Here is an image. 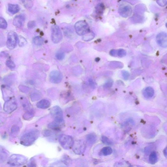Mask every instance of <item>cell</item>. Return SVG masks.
I'll list each match as a JSON object with an SVG mask.
<instances>
[{"label": "cell", "mask_w": 167, "mask_h": 167, "mask_svg": "<svg viewBox=\"0 0 167 167\" xmlns=\"http://www.w3.org/2000/svg\"><path fill=\"white\" fill-rule=\"evenodd\" d=\"M40 132L38 130L31 131L23 136L21 138V144L25 146H31L38 139Z\"/></svg>", "instance_id": "1"}, {"label": "cell", "mask_w": 167, "mask_h": 167, "mask_svg": "<svg viewBox=\"0 0 167 167\" xmlns=\"http://www.w3.org/2000/svg\"><path fill=\"white\" fill-rule=\"evenodd\" d=\"M27 160L26 158L22 155L14 154L9 157L8 163L12 166H20L25 164Z\"/></svg>", "instance_id": "2"}, {"label": "cell", "mask_w": 167, "mask_h": 167, "mask_svg": "<svg viewBox=\"0 0 167 167\" xmlns=\"http://www.w3.org/2000/svg\"><path fill=\"white\" fill-rule=\"evenodd\" d=\"M77 33L80 36H83L90 31L89 27L87 23L84 21H80L75 25Z\"/></svg>", "instance_id": "3"}, {"label": "cell", "mask_w": 167, "mask_h": 167, "mask_svg": "<svg viewBox=\"0 0 167 167\" xmlns=\"http://www.w3.org/2000/svg\"><path fill=\"white\" fill-rule=\"evenodd\" d=\"M59 142L61 146L66 149L72 147L74 143L71 136L65 135H62L60 136Z\"/></svg>", "instance_id": "4"}, {"label": "cell", "mask_w": 167, "mask_h": 167, "mask_svg": "<svg viewBox=\"0 0 167 167\" xmlns=\"http://www.w3.org/2000/svg\"><path fill=\"white\" fill-rule=\"evenodd\" d=\"M52 116L55 121L62 123L63 122V113L61 109L58 106L53 107L51 110Z\"/></svg>", "instance_id": "5"}, {"label": "cell", "mask_w": 167, "mask_h": 167, "mask_svg": "<svg viewBox=\"0 0 167 167\" xmlns=\"http://www.w3.org/2000/svg\"><path fill=\"white\" fill-rule=\"evenodd\" d=\"M18 36L16 33L14 31H10L8 34L6 45L10 49H14L16 45Z\"/></svg>", "instance_id": "6"}, {"label": "cell", "mask_w": 167, "mask_h": 167, "mask_svg": "<svg viewBox=\"0 0 167 167\" xmlns=\"http://www.w3.org/2000/svg\"><path fill=\"white\" fill-rule=\"evenodd\" d=\"M62 38V33L59 26L54 25L51 27V39L55 44L59 43Z\"/></svg>", "instance_id": "7"}, {"label": "cell", "mask_w": 167, "mask_h": 167, "mask_svg": "<svg viewBox=\"0 0 167 167\" xmlns=\"http://www.w3.org/2000/svg\"><path fill=\"white\" fill-rule=\"evenodd\" d=\"M72 147L73 151L75 153L80 155L83 154L85 151L86 145L84 141L79 140L74 142Z\"/></svg>", "instance_id": "8"}, {"label": "cell", "mask_w": 167, "mask_h": 167, "mask_svg": "<svg viewBox=\"0 0 167 167\" xmlns=\"http://www.w3.org/2000/svg\"><path fill=\"white\" fill-rule=\"evenodd\" d=\"M17 108V104L16 101L13 98L10 99L6 102L4 106V111L8 113L13 112Z\"/></svg>", "instance_id": "9"}, {"label": "cell", "mask_w": 167, "mask_h": 167, "mask_svg": "<svg viewBox=\"0 0 167 167\" xmlns=\"http://www.w3.org/2000/svg\"><path fill=\"white\" fill-rule=\"evenodd\" d=\"M49 78L50 81L55 84L60 83L63 78L61 73L57 71H54L52 72L50 74Z\"/></svg>", "instance_id": "10"}, {"label": "cell", "mask_w": 167, "mask_h": 167, "mask_svg": "<svg viewBox=\"0 0 167 167\" xmlns=\"http://www.w3.org/2000/svg\"><path fill=\"white\" fill-rule=\"evenodd\" d=\"M157 42L161 47L166 48L167 46V35L165 32H161L157 37Z\"/></svg>", "instance_id": "11"}, {"label": "cell", "mask_w": 167, "mask_h": 167, "mask_svg": "<svg viewBox=\"0 0 167 167\" xmlns=\"http://www.w3.org/2000/svg\"><path fill=\"white\" fill-rule=\"evenodd\" d=\"M25 18L22 15L16 16L13 21V24L15 27H20L23 25L25 22Z\"/></svg>", "instance_id": "12"}, {"label": "cell", "mask_w": 167, "mask_h": 167, "mask_svg": "<svg viewBox=\"0 0 167 167\" xmlns=\"http://www.w3.org/2000/svg\"><path fill=\"white\" fill-rule=\"evenodd\" d=\"M9 156V153L6 148L0 146V164L5 162Z\"/></svg>", "instance_id": "13"}, {"label": "cell", "mask_w": 167, "mask_h": 167, "mask_svg": "<svg viewBox=\"0 0 167 167\" xmlns=\"http://www.w3.org/2000/svg\"><path fill=\"white\" fill-rule=\"evenodd\" d=\"M154 91L153 89L151 87L145 88L143 91V95L146 98L150 99L152 98L154 95Z\"/></svg>", "instance_id": "14"}, {"label": "cell", "mask_w": 167, "mask_h": 167, "mask_svg": "<svg viewBox=\"0 0 167 167\" xmlns=\"http://www.w3.org/2000/svg\"><path fill=\"white\" fill-rule=\"evenodd\" d=\"M20 10V8L18 4H9L8 5V10L10 13L13 14L18 13Z\"/></svg>", "instance_id": "15"}, {"label": "cell", "mask_w": 167, "mask_h": 167, "mask_svg": "<svg viewBox=\"0 0 167 167\" xmlns=\"http://www.w3.org/2000/svg\"><path fill=\"white\" fill-rule=\"evenodd\" d=\"M51 105L50 102L48 100L43 99L39 102L37 104V107L41 109H47Z\"/></svg>", "instance_id": "16"}, {"label": "cell", "mask_w": 167, "mask_h": 167, "mask_svg": "<svg viewBox=\"0 0 167 167\" xmlns=\"http://www.w3.org/2000/svg\"><path fill=\"white\" fill-rule=\"evenodd\" d=\"M96 140L97 136L94 133L90 134L86 136V141L89 145L93 144L96 142Z\"/></svg>", "instance_id": "17"}, {"label": "cell", "mask_w": 167, "mask_h": 167, "mask_svg": "<svg viewBox=\"0 0 167 167\" xmlns=\"http://www.w3.org/2000/svg\"><path fill=\"white\" fill-rule=\"evenodd\" d=\"M158 160L157 154L155 151H153L150 154L149 160L150 163L152 165L156 164Z\"/></svg>", "instance_id": "18"}, {"label": "cell", "mask_w": 167, "mask_h": 167, "mask_svg": "<svg viewBox=\"0 0 167 167\" xmlns=\"http://www.w3.org/2000/svg\"><path fill=\"white\" fill-rule=\"evenodd\" d=\"M112 152V149L111 147H106L102 149L100 154L102 156H107L111 155Z\"/></svg>", "instance_id": "19"}, {"label": "cell", "mask_w": 167, "mask_h": 167, "mask_svg": "<svg viewBox=\"0 0 167 167\" xmlns=\"http://www.w3.org/2000/svg\"><path fill=\"white\" fill-rule=\"evenodd\" d=\"M130 164L125 161H120L115 163L114 167H131Z\"/></svg>", "instance_id": "20"}, {"label": "cell", "mask_w": 167, "mask_h": 167, "mask_svg": "<svg viewBox=\"0 0 167 167\" xmlns=\"http://www.w3.org/2000/svg\"><path fill=\"white\" fill-rule=\"evenodd\" d=\"M61 123L54 122L49 123L48 127L51 129L59 130L61 129Z\"/></svg>", "instance_id": "21"}, {"label": "cell", "mask_w": 167, "mask_h": 167, "mask_svg": "<svg viewBox=\"0 0 167 167\" xmlns=\"http://www.w3.org/2000/svg\"><path fill=\"white\" fill-rule=\"evenodd\" d=\"M94 37V35L93 32L90 31L83 35L82 39L85 41H89L93 39Z\"/></svg>", "instance_id": "22"}, {"label": "cell", "mask_w": 167, "mask_h": 167, "mask_svg": "<svg viewBox=\"0 0 167 167\" xmlns=\"http://www.w3.org/2000/svg\"><path fill=\"white\" fill-rule=\"evenodd\" d=\"M33 41L34 44L38 46L41 45L44 43L43 39L40 36H36L34 38Z\"/></svg>", "instance_id": "23"}, {"label": "cell", "mask_w": 167, "mask_h": 167, "mask_svg": "<svg viewBox=\"0 0 167 167\" xmlns=\"http://www.w3.org/2000/svg\"><path fill=\"white\" fill-rule=\"evenodd\" d=\"M132 11L131 8L128 6H124L123 9H122L120 11H121V13L123 16H128L129 14H131Z\"/></svg>", "instance_id": "24"}, {"label": "cell", "mask_w": 167, "mask_h": 167, "mask_svg": "<svg viewBox=\"0 0 167 167\" xmlns=\"http://www.w3.org/2000/svg\"><path fill=\"white\" fill-rule=\"evenodd\" d=\"M7 26V23L6 20L2 17H0V28L5 29Z\"/></svg>", "instance_id": "25"}, {"label": "cell", "mask_w": 167, "mask_h": 167, "mask_svg": "<svg viewBox=\"0 0 167 167\" xmlns=\"http://www.w3.org/2000/svg\"><path fill=\"white\" fill-rule=\"evenodd\" d=\"M6 65L10 69H14L16 67L15 63L11 60H8L6 62Z\"/></svg>", "instance_id": "26"}, {"label": "cell", "mask_w": 167, "mask_h": 167, "mask_svg": "<svg viewBox=\"0 0 167 167\" xmlns=\"http://www.w3.org/2000/svg\"><path fill=\"white\" fill-rule=\"evenodd\" d=\"M101 140L102 143L105 145H109L112 144V143L111 141L105 136H102Z\"/></svg>", "instance_id": "27"}, {"label": "cell", "mask_w": 167, "mask_h": 167, "mask_svg": "<svg viewBox=\"0 0 167 167\" xmlns=\"http://www.w3.org/2000/svg\"><path fill=\"white\" fill-rule=\"evenodd\" d=\"M25 7L27 8H30L33 6V2L31 1H23Z\"/></svg>", "instance_id": "28"}, {"label": "cell", "mask_w": 167, "mask_h": 167, "mask_svg": "<svg viewBox=\"0 0 167 167\" xmlns=\"http://www.w3.org/2000/svg\"><path fill=\"white\" fill-rule=\"evenodd\" d=\"M18 39L19 45L20 47H22L26 44V40L23 37L20 36L19 38L18 37Z\"/></svg>", "instance_id": "29"}, {"label": "cell", "mask_w": 167, "mask_h": 167, "mask_svg": "<svg viewBox=\"0 0 167 167\" xmlns=\"http://www.w3.org/2000/svg\"><path fill=\"white\" fill-rule=\"evenodd\" d=\"M40 95L34 93L31 95V99L33 101H35L38 100L40 98Z\"/></svg>", "instance_id": "30"}, {"label": "cell", "mask_w": 167, "mask_h": 167, "mask_svg": "<svg viewBox=\"0 0 167 167\" xmlns=\"http://www.w3.org/2000/svg\"><path fill=\"white\" fill-rule=\"evenodd\" d=\"M28 167H37V164L35 159H31L28 164Z\"/></svg>", "instance_id": "31"}, {"label": "cell", "mask_w": 167, "mask_h": 167, "mask_svg": "<svg viewBox=\"0 0 167 167\" xmlns=\"http://www.w3.org/2000/svg\"><path fill=\"white\" fill-rule=\"evenodd\" d=\"M65 55L64 53L62 52H58L56 54V57L57 60H62L64 58Z\"/></svg>", "instance_id": "32"}, {"label": "cell", "mask_w": 167, "mask_h": 167, "mask_svg": "<svg viewBox=\"0 0 167 167\" xmlns=\"http://www.w3.org/2000/svg\"><path fill=\"white\" fill-rule=\"evenodd\" d=\"M36 26V23L33 21L29 22L27 24V27L29 28H33Z\"/></svg>", "instance_id": "33"}, {"label": "cell", "mask_w": 167, "mask_h": 167, "mask_svg": "<svg viewBox=\"0 0 167 167\" xmlns=\"http://www.w3.org/2000/svg\"><path fill=\"white\" fill-rule=\"evenodd\" d=\"M19 130V129L18 127H17L16 126L14 127L12 130H11V133L13 134L16 135L18 133Z\"/></svg>", "instance_id": "34"}, {"label": "cell", "mask_w": 167, "mask_h": 167, "mask_svg": "<svg viewBox=\"0 0 167 167\" xmlns=\"http://www.w3.org/2000/svg\"><path fill=\"white\" fill-rule=\"evenodd\" d=\"M113 84L112 81H109L104 86L106 88H110L112 86Z\"/></svg>", "instance_id": "35"}, {"label": "cell", "mask_w": 167, "mask_h": 167, "mask_svg": "<svg viewBox=\"0 0 167 167\" xmlns=\"http://www.w3.org/2000/svg\"><path fill=\"white\" fill-rule=\"evenodd\" d=\"M123 76L125 79L127 80L129 77V74L127 72L124 71L123 73Z\"/></svg>", "instance_id": "36"}, {"label": "cell", "mask_w": 167, "mask_h": 167, "mask_svg": "<svg viewBox=\"0 0 167 167\" xmlns=\"http://www.w3.org/2000/svg\"><path fill=\"white\" fill-rule=\"evenodd\" d=\"M51 134V132L49 130H45L44 132V135L45 136H49Z\"/></svg>", "instance_id": "37"}, {"label": "cell", "mask_w": 167, "mask_h": 167, "mask_svg": "<svg viewBox=\"0 0 167 167\" xmlns=\"http://www.w3.org/2000/svg\"><path fill=\"white\" fill-rule=\"evenodd\" d=\"M89 83L90 85L92 87L94 88L95 87V85L94 82L93 81V80L92 79H90Z\"/></svg>", "instance_id": "38"}, {"label": "cell", "mask_w": 167, "mask_h": 167, "mask_svg": "<svg viewBox=\"0 0 167 167\" xmlns=\"http://www.w3.org/2000/svg\"><path fill=\"white\" fill-rule=\"evenodd\" d=\"M165 157H167V148H165L163 151Z\"/></svg>", "instance_id": "39"}, {"label": "cell", "mask_w": 167, "mask_h": 167, "mask_svg": "<svg viewBox=\"0 0 167 167\" xmlns=\"http://www.w3.org/2000/svg\"><path fill=\"white\" fill-rule=\"evenodd\" d=\"M131 167H144L140 166V165H134V166H131Z\"/></svg>", "instance_id": "40"}]
</instances>
